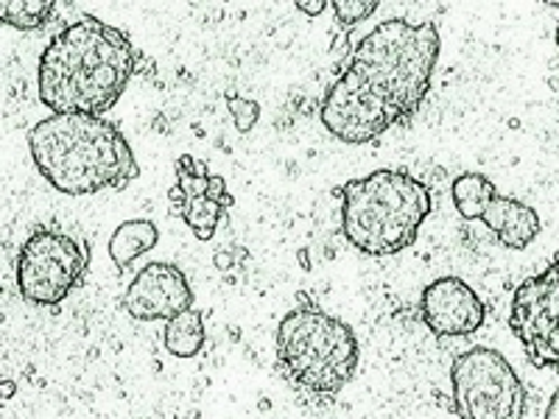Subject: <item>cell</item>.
<instances>
[{"label": "cell", "mask_w": 559, "mask_h": 419, "mask_svg": "<svg viewBox=\"0 0 559 419\" xmlns=\"http://www.w3.org/2000/svg\"><path fill=\"white\" fill-rule=\"evenodd\" d=\"M439 48L431 20L419 26L403 17L383 20L356 45L347 70L324 93L322 127L342 143L361 146L412 118L431 89Z\"/></svg>", "instance_id": "6da1fadb"}, {"label": "cell", "mask_w": 559, "mask_h": 419, "mask_svg": "<svg viewBox=\"0 0 559 419\" xmlns=\"http://www.w3.org/2000/svg\"><path fill=\"white\" fill-rule=\"evenodd\" d=\"M138 70L132 39L98 17L64 26L39 57V101L53 115H102L118 104Z\"/></svg>", "instance_id": "7a4b0ae2"}, {"label": "cell", "mask_w": 559, "mask_h": 419, "mask_svg": "<svg viewBox=\"0 0 559 419\" xmlns=\"http://www.w3.org/2000/svg\"><path fill=\"white\" fill-rule=\"evenodd\" d=\"M28 148L45 182L64 196L123 191L140 177L127 137L102 115H48L28 132Z\"/></svg>", "instance_id": "3957f363"}, {"label": "cell", "mask_w": 559, "mask_h": 419, "mask_svg": "<svg viewBox=\"0 0 559 419\" xmlns=\"http://www.w3.org/2000/svg\"><path fill=\"white\" fill-rule=\"evenodd\" d=\"M361 347L347 322L313 302L292 308L277 327V372L311 406H328L353 381Z\"/></svg>", "instance_id": "277c9868"}, {"label": "cell", "mask_w": 559, "mask_h": 419, "mask_svg": "<svg viewBox=\"0 0 559 419\" xmlns=\"http://www.w3.org/2000/svg\"><path fill=\"white\" fill-rule=\"evenodd\" d=\"M338 196L344 238L369 258H386L412 247L419 227L431 216V191L426 182L394 168L349 179Z\"/></svg>", "instance_id": "5b68a950"}, {"label": "cell", "mask_w": 559, "mask_h": 419, "mask_svg": "<svg viewBox=\"0 0 559 419\" xmlns=\"http://www.w3.org/2000/svg\"><path fill=\"white\" fill-rule=\"evenodd\" d=\"M459 419H523L526 388L515 367L492 347H471L451 363Z\"/></svg>", "instance_id": "8992f818"}, {"label": "cell", "mask_w": 559, "mask_h": 419, "mask_svg": "<svg viewBox=\"0 0 559 419\" xmlns=\"http://www.w3.org/2000/svg\"><path fill=\"white\" fill-rule=\"evenodd\" d=\"M90 254L76 238L57 229H37L17 252V291L39 308H53L87 274Z\"/></svg>", "instance_id": "52a82bcc"}, {"label": "cell", "mask_w": 559, "mask_h": 419, "mask_svg": "<svg viewBox=\"0 0 559 419\" xmlns=\"http://www.w3.org/2000/svg\"><path fill=\"white\" fill-rule=\"evenodd\" d=\"M509 331L523 344L532 367L559 369V261L518 286Z\"/></svg>", "instance_id": "ba28073f"}, {"label": "cell", "mask_w": 559, "mask_h": 419, "mask_svg": "<svg viewBox=\"0 0 559 419\" xmlns=\"http://www.w3.org/2000/svg\"><path fill=\"white\" fill-rule=\"evenodd\" d=\"M451 199L459 216L487 224L501 247L521 252L540 236L543 222L537 210L518 199L501 196L492 179L484 173H459L451 184Z\"/></svg>", "instance_id": "9c48e42d"}, {"label": "cell", "mask_w": 559, "mask_h": 419, "mask_svg": "<svg viewBox=\"0 0 559 419\" xmlns=\"http://www.w3.org/2000/svg\"><path fill=\"white\" fill-rule=\"evenodd\" d=\"M168 199H171L174 213L191 227L199 241H210L216 236L224 213L233 207L224 177L210 173L207 166L191 154H182L177 159V184Z\"/></svg>", "instance_id": "30bf717a"}, {"label": "cell", "mask_w": 559, "mask_h": 419, "mask_svg": "<svg viewBox=\"0 0 559 419\" xmlns=\"http://www.w3.org/2000/svg\"><path fill=\"white\" fill-rule=\"evenodd\" d=\"M123 308L138 322H171L193 308L191 283L174 263H148L129 283Z\"/></svg>", "instance_id": "8fae6325"}, {"label": "cell", "mask_w": 559, "mask_h": 419, "mask_svg": "<svg viewBox=\"0 0 559 419\" xmlns=\"http://www.w3.org/2000/svg\"><path fill=\"white\" fill-rule=\"evenodd\" d=\"M419 316L437 338H462L481 331L487 308L464 279L439 277L419 297Z\"/></svg>", "instance_id": "7c38bea8"}, {"label": "cell", "mask_w": 559, "mask_h": 419, "mask_svg": "<svg viewBox=\"0 0 559 419\" xmlns=\"http://www.w3.org/2000/svg\"><path fill=\"white\" fill-rule=\"evenodd\" d=\"M159 241V229L152 218H129L118 224L109 238V258L118 268H129L140 254L152 252Z\"/></svg>", "instance_id": "4fadbf2b"}, {"label": "cell", "mask_w": 559, "mask_h": 419, "mask_svg": "<svg viewBox=\"0 0 559 419\" xmlns=\"http://www.w3.org/2000/svg\"><path fill=\"white\" fill-rule=\"evenodd\" d=\"M204 342H207V331H204V319L197 308L179 313L171 322H166L163 331V344L174 358H193L202 352Z\"/></svg>", "instance_id": "5bb4252c"}, {"label": "cell", "mask_w": 559, "mask_h": 419, "mask_svg": "<svg viewBox=\"0 0 559 419\" xmlns=\"http://www.w3.org/2000/svg\"><path fill=\"white\" fill-rule=\"evenodd\" d=\"M53 9H57L53 0H7L0 7V20L20 32H37L51 20Z\"/></svg>", "instance_id": "9a60e30c"}, {"label": "cell", "mask_w": 559, "mask_h": 419, "mask_svg": "<svg viewBox=\"0 0 559 419\" xmlns=\"http://www.w3.org/2000/svg\"><path fill=\"white\" fill-rule=\"evenodd\" d=\"M331 9L336 12L338 26L349 28V26H358L361 20L372 17L378 9L376 0H333Z\"/></svg>", "instance_id": "2e32d148"}, {"label": "cell", "mask_w": 559, "mask_h": 419, "mask_svg": "<svg viewBox=\"0 0 559 419\" xmlns=\"http://www.w3.org/2000/svg\"><path fill=\"white\" fill-rule=\"evenodd\" d=\"M227 109H229V115H233L236 129L241 134L252 132L254 123H258V118H261V107H258V101H252V98L227 96Z\"/></svg>", "instance_id": "e0dca14e"}, {"label": "cell", "mask_w": 559, "mask_h": 419, "mask_svg": "<svg viewBox=\"0 0 559 419\" xmlns=\"http://www.w3.org/2000/svg\"><path fill=\"white\" fill-rule=\"evenodd\" d=\"M328 7H331L328 0H313V3H308V0H299L297 3L299 12H306L308 17H317V14H322Z\"/></svg>", "instance_id": "ac0fdd59"}, {"label": "cell", "mask_w": 559, "mask_h": 419, "mask_svg": "<svg viewBox=\"0 0 559 419\" xmlns=\"http://www.w3.org/2000/svg\"><path fill=\"white\" fill-rule=\"evenodd\" d=\"M546 419H559V388H557V392H554L551 403H548Z\"/></svg>", "instance_id": "d6986e66"}, {"label": "cell", "mask_w": 559, "mask_h": 419, "mask_svg": "<svg viewBox=\"0 0 559 419\" xmlns=\"http://www.w3.org/2000/svg\"><path fill=\"white\" fill-rule=\"evenodd\" d=\"M14 388H17V386H14L12 381L3 383V397H7V400H9V397H12V394H14Z\"/></svg>", "instance_id": "ffe728a7"}, {"label": "cell", "mask_w": 559, "mask_h": 419, "mask_svg": "<svg viewBox=\"0 0 559 419\" xmlns=\"http://www.w3.org/2000/svg\"><path fill=\"white\" fill-rule=\"evenodd\" d=\"M557 51H559V20H557Z\"/></svg>", "instance_id": "44dd1931"}]
</instances>
